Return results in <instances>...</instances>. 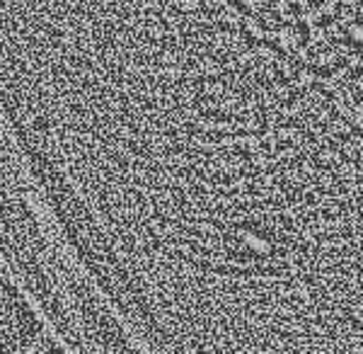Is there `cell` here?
<instances>
[{"label": "cell", "mask_w": 363, "mask_h": 354, "mask_svg": "<svg viewBox=\"0 0 363 354\" xmlns=\"http://www.w3.org/2000/svg\"><path fill=\"white\" fill-rule=\"evenodd\" d=\"M337 22V17L332 15V12H325V15H317V20H315V27L322 29V32H330V27Z\"/></svg>", "instance_id": "cell-2"}, {"label": "cell", "mask_w": 363, "mask_h": 354, "mask_svg": "<svg viewBox=\"0 0 363 354\" xmlns=\"http://www.w3.org/2000/svg\"><path fill=\"white\" fill-rule=\"evenodd\" d=\"M327 3H330V0H308V8L312 12H319L325 5H327Z\"/></svg>", "instance_id": "cell-4"}, {"label": "cell", "mask_w": 363, "mask_h": 354, "mask_svg": "<svg viewBox=\"0 0 363 354\" xmlns=\"http://www.w3.org/2000/svg\"><path fill=\"white\" fill-rule=\"evenodd\" d=\"M291 32H293V46H298V49H305V46L310 44V37H312V29H310V24L300 17V20H296V24L291 27Z\"/></svg>", "instance_id": "cell-1"}, {"label": "cell", "mask_w": 363, "mask_h": 354, "mask_svg": "<svg viewBox=\"0 0 363 354\" xmlns=\"http://www.w3.org/2000/svg\"><path fill=\"white\" fill-rule=\"evenodd\" d=\"M356 80H363V63L346 68V83H356Z\"/></svg>", "instance_id": "cell-3"}]
</instances>
